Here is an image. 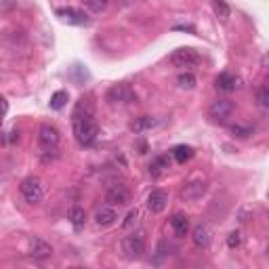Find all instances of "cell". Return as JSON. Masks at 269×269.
I'll list each match as a JSON object with an SVG mask.
<instances>
[{"label":"cell","mask_w":269,"mask_h":269,"mask_svg":"<svg viewBox=\"0 0 269 269\" xmlns=\"http://www.w3.org/2000/svg\"><path fill=\"white\" fill-rule=\"evenodd\" d=\"M72 124H74V134L76 141L82 147H89L95 143L97 134H99V126L95 122V108L89 101H82L76 105L74 114H72Z\"/></svg>","instance_id":"cell-1"},{"label":"cell","mask_w":269,"mask_h":269,"mask_svg":"<svg viewBox=\"0 0 269 269\" xmlns=\"http://www.w3.org/2000/svg\"><path fill=\"white\" fill-rule=\"evenodd\" d=\"M19 192L25 198V202H30V204H40L42 198H45V189H42V183L38 177H27V179H23L19 185Z\"/></svg>","instance_id":"cell-2"},{"label":"cell","mask_w":269,"mask_h":269,"mask_svg":"<svg viewBox=\"0 0 269 269\" xmlns=\"http://www.w3.org/2000/svg\"><path fill=\"white\" fill-rule=\"evenodd\" d=\"M171 63L175 67H181V69H187V67H196L200 63V55H198L194 48H177L171 55Z\"/></svg>","instance_id":"cell-3"},{"label":"cell","mask_w":269,"mask_h":269,"mask_svg":"<svg viewBox=\"0 0 269 269\" xmlns=\"http://www.w3.org/2000/svg\"><path fill=\"white\" fill-rule=\"evenodd\" d=\"M105 99H108L110 105H124V103H133L134 99H137V95H134L126 84H114V87L108 90Z\"/></svg>","instance_id":"cell-4"},{"label":"cell","mask_w":269,"mask_h":269,"mask_svg":"<svg viewBox=\"0 0 269 269\" xmlns=\"http://www.w3.org/2000/svg\"><path fill=\"white\" fill-rule=\"evenodd\" d=\"M233 110H236V105H233L231 99H215L208 108V116L217 122H223L233 114Z\"/></svg>","instance_id":"cell-5"},{"label":"cell","mask_w":269,"mask_h":269,"mask_svg":"<svg viewBox=\"0 0 269 269\" xmlns=\"http://www.w3.org/2000/svg\"><path fill=\"white\" fill-rule=\"evenodd\" d=\"M122 250L129 259H139L145 250V240L143 233H133V236H126L122 240Z\"/></svg>","instance_id":"cell-6"},{"label":"cell","mask_w":269,"mask_h":269,"mask_svg":"<svg viewBox=\"0 0 269 269\" xmlns=\"http://www.w3.org/2000/svg\"><path fill=\"white\" fill-rule=\"evenodd\" d=\"M55 15H57L61 21H66L69 25H89L90 19L84 11H78L74 6H67V9H57L55 11Z\"/></svg>","instance_id":"cell-7"},{"label":"cell","mask_w":269,"mask_h":269,"mask_svg":"<svg viewBox=\"0 0 269 269\" xmlns=\"http://www.w3.org/2000/svg\"><path fill=\"white\" fill-rule=\"evenodd\" d=\"M105 202H108L110 206H126V204H131V192H129V187H124V185H112L108 192H105Z\"/></svg>","instance_id":"cell-8"},{"label":"cell","mask_w":269,"mask_h":269,"mask_svg":"<svg viewBox=\"0 0 269 269\" xmlns=\"http://www.w3.org/2000/svg\"><path fill=\"white\" fill-rule=\"evenodd\" d=\"M38 143L42 150H55L59 145V131L51 124H42L40 131H38Z\"/></svg>","instance_id":"cell-9"},{"label":"cell","mask_w":269,"mask_h":269,"mask_svg":"<svg viewBox=\"0 0 269 269\" xmlns=\"http://www.w3.org/2000/svg\"><path fill=\"white\" fill-rule=\"evenodd\" d=\"M204 194H206V183H204L202 179H196V181L187 183V185L181 189V200H183V202L200 200Z\"/></svg>","instance_id":"cell-10"},{"label":"cell","mask_w":269,"mask_h":269,"mask_svg":"<svg viewBox=\"0 0 269 269\" xmlns=\"http://www.w3.org/2000/svg\"><path fill=\"white\" fill-rule=\"evenodd\" d=\"M166 204H168V194L164 189H154V192L147 196V208H150L154 215H160V212L166 208Z\"/></svg>","instance_id":"cell-11"},{"label":"cell","mask_w":269,"mask_h":269,"mask_svg":"<svg viewBox=\"0 0 269 269\" xmlns=\"http://www.w3.org/2000/svg\"><path fill=\"white\" fill-rule=\"evenodd\" d=\"M30 254L34 259H38V261H42V259H48L53 254V248H51V244H46L42 238H32L30 240Z\"/></svg>","instance_id":"cell-12"},{"label":"cell","mask_w":269,"mask_h":269,"mask_svg":"<svg viewBox=\"0 0 269 269\" xmlns=\"http://www.w3.org/2000/svg\"><path fill=\"white\" fill-rule=\"evenodd\" d=\"M238 78L229 74V72H223V74H219L217 76V80H215V89L217 90H221V93H231V90H236L238 89Z\"/></svg>","instance_id":"cell-13"},{"label":"cell","mask_w":269,"mask_h":269,"mask_svg":"<svg viewBox=\"0 0 269 269\" xmlns=\"http://www.w3.org/2000/svg\"><path fill=\"white\" fill-rule=\"evenodd\" d=\"M192 240H194V244L198 246V248H206V246L210 244V229H208V225H204V223H198L194 231H192Z\"/></svg>","instance_id":"cell-14"},{"label":"cell","mask_w":269,"mask_h":269,"mask_svg":"<svg viewBox=\"0 0 269 269\" xmlns=\"http://www.w3.org/2000/svg\"><path fill=\"white\" fill-rule=\"evenodd\" d=\"M114 221H116V210L112 208L110 204L108 206H101L95 212V223L101 225V227H108V225H112Z\"/></svg>","instance_id":"cell-15"},{"label":"cell","mask_w":269,"mask_h":269,"mask_svg":"<svg viewBox=\"0 0 269 269\" xmlns=\"http://www.w3.org/2000/svg\"><path fill=\"white\" fill-rule=\"evenodd\" d=\"M171 227H173V231L177 233V236H187L189 219L185 215H181V212H177V215H173V219H171Z\"/></svg>","instance_id":"cell-16"},{"label":"cell","mask_w":269,"mask_h":269,"mask_svg":"<svg viewBox=\"0 0 269 269\" xmlns=\"http://www.w3.org/2000/svg\"><path fill=\"white\" fill-rule=\"evenodd\" d=\"M158 124V120L152 118V116H141V118H134V122L131 124V131L133 133H145L154 129V126Z\"/></svg>","instance_id":"cell-17"},{"label":"cell","mask_w":269,"mask_h":269,"mask_svg":"<svg viewBox=\"0 0 269 269\" xmlns=\"http://www.w3.org/2000/svg\"><path fill=\"white\" fill-rule=\"evenodd\" d=\"M173 158L179 162V164H185L187 160H192L194 158V147H189V145H177L173 147Z\"/></svg>","instance_id":"cell-18"},{"label":"cell","mask_w":269,"mask_h":269,"mask_svg":"<svg viewBox=\"0 0 269 269\" xmlns=\"http://www.w3.org/2000/svg\"><path fill=\"white\" fill-rule=\"evenodd\" d=\"M212 11H215V15L221 23H225L231 15V9H229V4L225 2V0H212Z\"/></svg>","instance_id":"cell-19"},{"label":"cell","mask_w":269,"mask_h":269,"mask_svg":"<svg viewBox=\"0 0 269 269\" xmlns=\"http://www.w3.org/2000/svg\"><path fill=\"white\" fill-rule=\"evenodd\" d=\"M166 168H168V158H166V156H156V158L150 162V175L154 177V179H156V177H160Z\"/></svg>","instance_id":"cell-20"},{"label":"cell","mask_w":269,"mask_h":269,"mask_svg":"<svg viewBox=\"0 0 269 269\" xmlns=\"http://www.w3.org/2000/svg\"><path fill=\"white\" fill-rule=\"evenodd\" d=\"M69 221H72V225L76 229L84 227V223H87V212H84L82 206H72L69 208Z\"/></svg>","instance_id":"cell-21"},{"label":"cell","mask_w":269,"mask_h":269,"mask_svg":"<svg viewBox=\"0 0 269 269\" xmlns=\"http://www.w3.org/2000/svg\"><path fill=\"white\" fill-rule=\"evenodd\" d=\"M67 99H69L67 90H57V93H53V97H51V103H48V105H51V110L59 112V110H63V108H66Z\"/></svg>","instance_id":"cell-22"},{"label":"cell","mask_w":269,"mask_h":269,"mask_svg":"<svg viewBox=\"0 0 269 269\" xmlns=\"http://www.w3.org/2000/svg\"><path fill=\"white\" fill-rule=\"evenodd\" d=\"M80 2L87 6L90 13H95V15H97V13H103L105 9H108V2H110V0H80Z\"/></svg>","instance_id":"cell-23"},{"label":"cell","mask_w":269,"mask_h":269,"mask_svg":"<svg viewBox=\"0 0 269 269\" xmlns=\"http://www.w3.org/2000/svg\"><path fill=\"white\" fill-rule=\"evenodd\" d=\"M177 84H179L181 89H194L196 87V76L192 72H181L179 76H177Z\"/></svg>","instance_id":"cell-24"},{"label":"cell","mask_w":269,"mask_h":269,"mask_svg":"<svg viewBox=\"0 0 269 269\" xmlns=\"http://www.w3.org/2000/svg\"><path fill=\"white\" fill-rule=\"evenodd\" d=\"M257 103L261 110H269V89L267 84H263L259 90H257Z\"/></svg>","instance_id":"cell-25"},{"label":"cell","mask_w":269,"mask_h":269,"mask_svg":"<svg viewBox=\"0 0 269 269\" xmlns=\"http://www.w3.org/2000/svg\"><path fill=\"white\" fill-rule=\"evenodd\" d=\"M231 133H233V137H238V139H248L252 134V129L250 126H242V124H233Z\"/></svg>","instance_id":"cell-26"},{"label":"cell","mask_w":269,"mask_h":269,"mask_svg":"<svg viewBox=\"0 0 269 269\" xmlns=\"http://www.w3.org/2000/svg\"><path fill=\"white\" fill-rule=\"evenodd\" d=\"M137 221H139V210L133 208V210H129V215H126V219L122 221V227H124V229H131V227H134V225H137Z\"/></svg>","instance_id":"cell-27"},{"label":"cell","mask_w":269,"mask_h":269,"mask_svg":"<svg viewBox=\"0 0 269 269\" xmlns=\"http://www.w3.org/2000/svg\"><path fill=\"white\" fill-rule=\"evenodd\" d=\"M240 244H242V236H240V231H231L227 236V246H229V248H238Z\"/></svg>","instance_id":"cell-28"},{"label":"cell","mask_w":269,"mask_h":269,"mask_svg":"<svg viewBox=\"0 0 269 269\" xmlns=\"http://www.w3.org/2000/svg\"><path fill=\"white\" fill-rule=\"evenodd\" d=\"M173 30H177V32L181 30V32H189V34H196V27H194V25H175Z\"/></svg>","instance_id":"cell-29"},{"label":"cell","mask_w":269,"mask_h":269,"mask_svg":"<svg viewBox=\"0 0 269 269\" xmlns=\"http://www.w3.org/2000/svg\"><path fill=\"white\" fill-rule=\"evenodd\" d=\"M139 150H141L139 154H145V152H147V145H145V141H139Z\"/></svg>","instance_id":"cell-30"},{"label":"cell","mask_w":269,"mask_h":269,"mask_svg":"<svg viewBox=\"0 0 269 269\" xmlns=\"http://www.w3.org/2000/svg\"><path fill=\"white\" fill-rule=\"evenodd\" d=\"M19 139V131H13L11 133V141H17Z\"/></svg>","instance_id":"cell-31"}]
</instances>
